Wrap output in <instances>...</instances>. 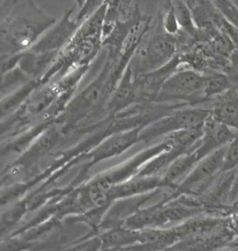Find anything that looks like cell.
<instances>
[{
  "label": "cell",
  "instance_id": "cell-20",
  "mask_svg": "<svg viewBox=\"0 0 238 251\" xmlns=\"http://www.w3.org/2000/svg\"><path fill=\"white\" fill-rule=\"evenodd\" d=\"M106 0H86L83 7L79 9L77 21L81 24L85 19L88 18L93 12H95L101 6L105 4Z\"/></svg>",
  "mask_w": 238,
  "mask_h": 251
},
{
  "label": "cell",
  "instance_id": "cell-1",
  "mask_svg": "<svg viewBox=\"0 0 238 251\" xmlns=\"http://www.w3.org/2000/svg\"><path fill=\"white\" fill-rule=\"evenodd\" d=\"M56 23V18L40 9L35 0H1L2 54L31 50Z\"/></svg>",
  "mask_w": 238,
  "mask_h": 251
},
{
  "label": "cell",
  "instance_id": "cell-8",
  "mask_svg": "<svg viewBox=\"0 0 238 251\" xmlns=\"http://www.w3.org/2000/svg\"><path fill=\"white\" fill-rule=\"evenodd\" d=\"M213 118L238 131V100L234 90L220 95L213 110Z\"/></svg>",
  "mask_w": 238,
  "mask_h": 251
},
{
  "label": "cell",
  "instance_id": "cell-11",
  "mask_svg": "<svg viewBox=\"0 0 238 251\" xmlns=\"http://www.w3.org/2000/svg\"><path fill=\"white\" fill-rule=\"evenodd\" d=\"M179 239L176 229L172 230H154L143 229L139 231V241L153 247H168Z\"/></svg>",
  "mask_w": 238,
  "mask_h": 251
},
{
  "label": "cell",
  "instance_id": "cell-13",
  "mask_svg": "<svg viewBox=\"0 0 238 251\" xmlns=\"http://www.w3.org/2000/svg\"><path fill=\"white\" fill-rule=\"evenodd\" d=\"M175 9L177 19L181 27V31H185L189 35H193L197 32L194 23L193 12L185 0H171Z\"/></svg>",
  "mask_w": 238,
  "mask_h": 251
},
{
  "label": "cell",
  "instance_id": "cell-14",
  "mask_svg": "<svg viewBox=\"0 0 238 251\" xmlns=\"http://www.w3.org/2000/svg\"><path fill=\"white\" fill-rule=\"evenodd\" d=\"M103 241L107 247L123 246L130 243L139 241V231H133L123 228H117L103 236Z\"/></svg>",
  "mask_w": 238,
  "mask_h": 251
},
{
  "label": "cell",
  "instance_id": "cell-12",
  "mask_svg": "<svg viewBox=\"0 0 238 251\" xmlns=\"http://www.w3.org/2000/svg\"><path fill=\"white\" fill-rule=\"evenodd\" d=\"M218 224L219 221L214 219H194L177 227L176 231L179 238H183L185 236H193L209 233L210 231L213 230Z\"/></svg>",
  "mask_w": 238,
  "mask_h": 251
},
{
  "label": "cell",
  "instance_id": "cell-5",
  "mask_svg": "<svg viewBox=\"0 0 238 251\" xmlns=\"http://www.w3.org/2000/svg\"><path fill=\"white\" fill-rule=\"evenodd\" d=\"M207 75L194 70H181L164 82L162 92L172 97H189L203 93Z\"/></svg>",
  "mask_w": 238,
  "mask_h": 251
},
{
  "label": "cell",
  "instance_id": "cell-6",
  "mask_svg": "<svg viewBox=\"0 0 238 251\" xmlns=\"http://www.w3.org/2000/svg\"><path fill=\"white\" fill-rule=\"evenodd\" d=\"M211 117V113L204 109H188L177 113L174 117L160 122L157 126V133L168 130L194 129L202 128L207 120Z\"/></svg>",
  "mask_w": 238,
  "mask_h": 251
},
{
  "label": "cell",
  "instance_id": "cell-10",
  "mask_svg": "<svg viewBox=\"0 0 238 251\" xmlns=\"http://www.w3.org/2000/svg\"><path fill=\"white\" fill-rule=\"evenodd\" d=\"M168 222L164 207L156 206L137 210L124 223V227L133 231H141L149 226H161Z\"/></svg>",
  "mask_w": 238,
  "mask_h": 251
},
{
  "label": "cell",
  "instance_id": "cell-25",
  "mask_svg": "<svg viewBox=\"0 0 238 251\" xmlns=\"http://www.w3.org/2000/svg\"><path fill=\"white\" fill-rule=\"evenodd\" d=\"M234 5H235V7L238 9V0H230Z\"/></svg>",
  "mask_w": 238,
  "mask_h": 251
},
{
  "label": "cell",
  "instance_id": "cell-7",
  "mask_svg": "<svg viewBox=\"0 0 238 251\" xmlns=\"http://www.w3.org/2000/svg\"><path fill=\"white\" fill-rule=\"evenodd\" d=\"M165 184L164 181L153 176H138L135 179L127 180L121 184L110 187L108 195L110 198H124L143 195L152 189Z\"/></svg>",
  "mask_w": 238,
  "mask_h": 251
},
{
  "label": "cell",
  "instance_id": "cell-17",
  "mask_svg": "<svg viewBox=\"0 0 238 251\" xmlns=\"http://www.w3.org/2000/svg\"><path fill=\"white\" fill-rule=\"evenodd\" d=\"M196 211L197 210L193 206H185L183 204H173L164 208V213L168 222L182 221L194 215Z\"/></svg>",
  "mask_w": 238,
  "mask_h": 251
},
{
  "label": "cell",
  "instance_id": "cell-2",
  "mask_svg": "<svg viewBox=\"0 0 238 251\" xmlns=\"http://www.w3.org/2000/svg\"><path fill=\"white\" fill-rule=\"evenodd\" d=\"M177 43L176 36L166 32L152 36L146 47L139 52L142 71L152 72L167 65L176 53Z\"/></svg>",
  "mask_w": 238,
  "mask_h": 251
},
{
  "label": "cell",
  "instance_id": "cell-23",
  "mask_svg": "<svg viewBox=\"0 0 238 251\" xmlns=\"http://www.w3.org/2000/svg\"><path fill=\"white\" fill-rule=\"evenodd\" d=\"M85 2H86V0H77V5L79 9H81L83 7V5L85 4Z\"/></svg>",
  "mask_w": 238,
  "mask_h": 251
},
{
  "label": "cell",
  "instance_id": "cell-15",
  "mask_svg": "<svg viewBox=\"0 0 238 251\" xmlns=\"http://www.w3.org/2000/svg\"><path fill=\"white\" fill-rule=\"evenodd\" d=\"M231 81L227 75L221 74H214L211 75H207L206 87L204 95L206 97L221 95L225 91L231 89Z\"/></svg>",
  "mask_w": 238,
  "mask_h": 251
},
{
  "label": "cell",
  "instance_id": "cell-21",
  "mask_svg": "<svg viewBox=\"0 0 238 251\" xmlns=\"http://www.w3.org/2000/svg\"><path fill=\"white\" fill-rule=\"evenodd\" d=\"M25 212V206L23 205L16 206L14 208L9 209L2 218V226H9L14 225Z\"/></svg>",
  "mask_w": 238,
  "mask_h": 251
},
{
  "label": "cell",
  "instance_id": "cell-4",
  "mask_svg": "<svg viewBox=\"0 0 238 251\" xmlns=\"http://www.w3.org/2000/svg\"><path fill=\"white\" fill-rule=\"evenodd\" d=\"M226 145L207 154L197 162L194 170L182 183L181 189L184 191H194L205 187L218 173L222 172Z\"/></svg>",
  "mask_w": 238,
  "mask_h": 251
},
{
  "label": "cell",
  "instance_id": "cell-19",
  "mask_svg": "<svg viewBox=\"0 0 238 251\" xmlns=\"http://www.w3.org/2000/svg\"><path fill=\"white\" fill-rule=\"evenodd\" d=\"M131 75H132L131 69H129V71L125 75L121 86L119 87V89L115 94V99L113 101L115 106H119L125 103L128 100L131 99L132 94V89L131 85Z\"/></svg>",
  "mask_w": 238,
  "mask_h": 251
},
{
  "label": "cell",
  "instance_id": "cell-22",
  "mask_svg": "<svg viewBox=\"0 0 238 251\" xmlns=\"http://www.w3.org/2000/svg\"><path fill=\"white\" fill-rule=\"evenodd\" d=\"M238 196V171L236 172V178H235V182H234V186L233 190L231 193V197L234 198L235 197Z\"/></svg>",
  "mask_w": 238,
  "mask_h": 251
},
{
  "label": "cell",
  "instance_id": "cell-24",
  "mask_svg": "<svg viewBox=\"0 0 238 251\" xmlns=\"http://www.w3.org/2000/svg\"><path fill=\"white\" fill-rule=\"evenodd\" d=\"M233 79H234V81H236L238 84V67L237 68L236 72H235V75L233 76Z\"/></svg>",
  "mask_w": 238,
  "mask_h": 251
},
{
  "label": "cell",
  "instance_id": "cell-9",
  "mask_svg": "<svg viewBox=\"0 0 238 251\" xmlns=\"http://www.w3.org/2000/svg\"><path fill=\"white\" fill-rule=\"evenodd\" d=\"M138 136V130H132L109 138L94 151V159L99 161L121 153L136 143Z\"/></svg>",
  "mask_w": 238,
  "mask_h": 251
},
{
  "label": "cell",
  "instance_id": "cell-16",
  "mask_svg": "<svg viewBox=\"0 0 238 251\" xmlns=\"http://www.w3.org/2000/svg\"><path fill=\"white\" fill-rule=\"evenodd\" d=\"M168 4L166 6V10L162 16V24L164 32L172 36H177L181 31V27L177 19L175 9L172 5L171 0H167Z\"/></svg>",
  "mask_w": 238,
  "mask_h": 251
},
{
  "label": "cell",
  "instance_id": "cell-18",
  "mask_svg": "<svg viewBox=\"0 0 238 251\" xmlns=\"http://www.w3.org/2000/svg\"><path fill=\"white\" fill-rule=\"evenodd\" d=\"M238 169V133L235 138L226 145L224 154L223 171H234Z\"/></svg>",
  "mask_w": 238,
  "mask_h": 251
},
{
  "label": "cell",
  "instance_id": "cell-3",
  "mask_svg": "<svg viewBox=\"0 0 238 251\" xmlns=\"http://www.w3.org/2000/svg\"><path fill=\"white\" fill-rule=\"evenodd\" d=\"M75 8L66 9L59 23L51 27L31 49L35 52H59L77 33L80 24L72 20Z\"/></svg>",
  "mask_w": 238,
  "mask_h": 251
}]
</instances>
